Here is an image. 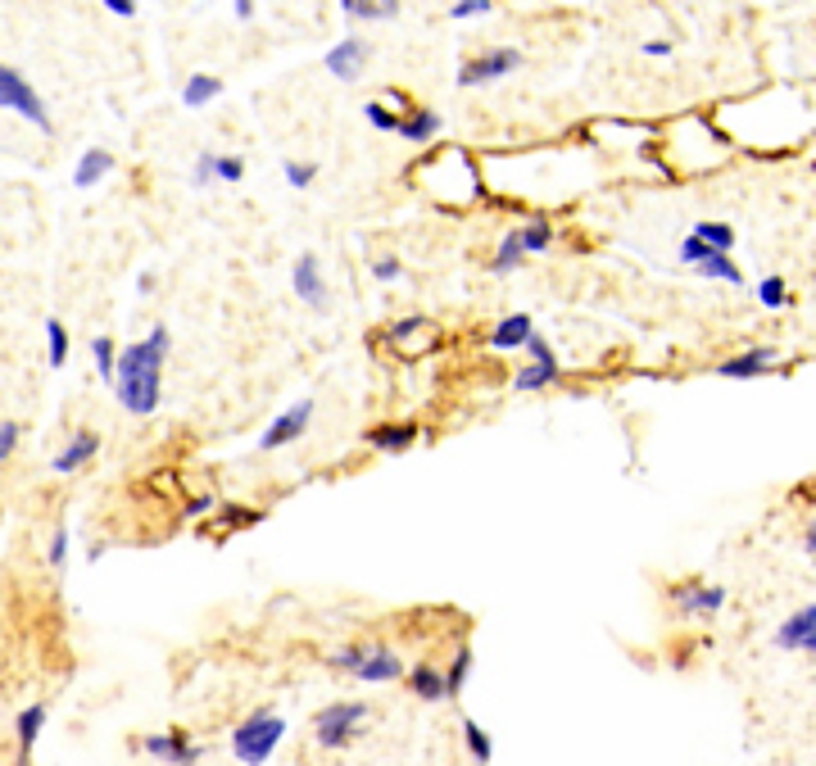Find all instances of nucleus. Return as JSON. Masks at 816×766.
<instances>
[{
	"label": "nucleus",
	"mask_w": 816,
	"mask_h": 766,
	"mask_svg": "<svg viewBox=\"0 0 816 766\" xmlns=\"http://www.w3.org/2000/svg\"><path fill=\"white\" fill-rule=\"evenodd\" d=\"M282 177L291 181L295 191H305V187H314V177H318V164H295V160H286V164H282Z\"/></svg>",
	"instance_id": "473e14b6"
},
{
	"label": "nucleus",
	"mask_w": 816,
	"mask_h": 766,
	"mask_svg": "<svg viewBox=\"0 0 816 766\" xmlns=\"http://www.w3.org/2000/svg\"><path fill=\"white\" fill-rule=\"evenodd\" d=\"M363 721H368V703H331L314 717V740L322 749H345Z\"/></svg>",
	"instance_id": "20e7f679"
},
{
	"label": "nucleus",
	"mask_w": 816,
	"mask_h": 766,
	"mask_svg": "<svg viewBox=\"0 0 816 766\" xmlns=\"http://www.w3.org/2000/svg\"><path fill=\"white\" fill-rule=\"evenodd\" d=\"M282 740H286V717L277 708H255L232 730V757L240 766H263L272 753H277Z\"/></svg>",
	"instance_id": "f03ea898"
},
{
	"label": "nucleus",
	"mask_w": 816,
	"mask_h": 766,
	"mask_svg": "<svg viewBox=\"0 0 816 766\" xmlns=\"http://www.w3.org/2000/svg\"><path fill=\"white\" fill-rule=\"evenodd\" d=\"M232 10H236V19H240V23H246V19H255V5H250V0H236Z\"/></svg>",
	"instance_id": "49530a36"
},
{
	"label": "nucleus",
	"mask_w": 816,
	"mask_h": 766,
	"mask_svg": "<svg viewBox=\"0 0 816 766\" xmlns=\"http://www.w3.org/2000/svg\"><path fill=\"white\" fill-rule=\"evenodd\" d=\"M527 259V250H522V236H518V227H512L504 240H499V255H495V263H490V272L495 278H508L512 268H518Z\"/></svg>",
	"instance_id": "b1692460"
},
{
	"label": "nucleus",
	"mask_w": 816,
	"mask_h": 766,
	"mask_svg": "<svg viewBox=\"0 0 816 766\" xmlns=\"http://www.w3.org/2000/svg\"><path fill=\"white\" fill-rule=\"evenodd\" d=\"M518 236H522V250L527 255H544L554 245V227L544 223V219H535V223H527V227H518Z\"/></svg>",
	"instance_id": "c85d7f7f"
},
{
	"label": "nucleus",
	"mask_w": 816,
	"mask_h": 766,
	"mask_svg": "<svg viewBox=\"0 0 816 766\" xmlns=\"http://www.w3.org/2000/svg\"><path fill=\"white\" fill-rule=\"evenodd\" d=\"M527 350H531V363H554V350H549V341H544V335H531Z\"/></svg>",
	"instance_id": "c03bdc74"
},
{
	"label": "nucleus",
	"mask_w": 816,
	"mask_h": 766,
	"mask_svg": "<svg viewBox=\"0 0 816 766\" xmlns=\"http://www.w3.org/2000/svg\"><path fill=\"white\" fill-rule=\"evenodd\" d=\"M309 422H314V400H299V404L282 409L277 417H272V422L263 426L259 449H282V445H295L299 436L309 432Z\"/></svg>",
	"instance_id": "39448f33"
},
{
	"label": "nucleus",
	"mask_w": 816,
	"mask_h": 766,
	"mask_svg": "<svg viewBox=\"0 0 816 766\" xmlns=\"http://www.w3.org/2000/svg\"><path fill=\"white\" fill-rule=\"evenodd\" d=\"M400 272H404L400 259H377V263H372V278L386 282V286H390V282H400Z\"/></svg>",
	"instance_id": "79ce46f5"
},
{
	"label": "nucleus",
	"mask_w": 816,
	"mask_h": 766,
	"mask_svg": "<svg viewBox=\"0 0 816 766\" xmlns=\"http://www.w3.org/2000/svg\"><path fill=\"white\" fill-rule=\"evenodd\" d=\"M69 563V527H55V540H50V567H64Z\"/></svg>",
	"instance_id": "4c0bfd02"
},
{
	"label": "nucleus",
	"mask_w": 816,
	"mask_h": 766,
	"mask_svg": "<svg viewBox=\"0 0 816 766\" xmlns=\"http://www.w3.org/2000/svg\"><path fill=\"white\" fill-rule=\"evenodd\" d=\"M409 690H413L422 703H445V698H449V694H445L440 667H431V662H417V667L409 671Z\"/></svg>",
	"instance_id": "a211bd4d"
},
{
	"label": "nucleus",
	"mask_w": 816,
	"mask_h": 766,
	"mask_svg": "<svg viewBox=\"0 0 816 766\" xmlns=\"http://www.w3.org/2000/svg\"><path fill=\"white\" fill-rule=\"evenodd\" d=\"M463 740H468V753H472L476 766H490L495 762V740L481 730V721H472V717L463 721Z\"/></svg>",
	"instance_id": "5701e85b"
},
{
	"label": "nucleus",
	"mask_w": 816,
	"mask_h": 766,
	"mask_svg": "<svg viewBox=\"0 0 816 766\" xmlns=\"http://www.w3.org/2000/svg\"><path fill=\"white\" fill-rule=\"evenodd\" d=\"M708 255H717V250H708V245L703 240H694V236H685L681 240V263H689V268H699Z\"/></svg>",
	"instance_id": "f704fd0d"
},
{
	"label": "nucleus",
	"mask_w": 816,
	"mask_h": 766,
	"mask_svg": "<svg viewBox=\"0 0 816 766\" xmlns=\"http://www.w3.org/2000/svg\"><path fill=\"white\" fill-rule=\"evenodd\" d=\"M214 160H218V155H200V160H196V173H191V187H196V191L214 187Z\"/></svg>",
	"instance_id": "c9c22d12"
},
{
	"label": "nucleus",
	"mask_w": 816,
	"mask_h": 766,
	"mask_svg": "<svg viewBox=\"0 0 816 766\" xmlns=\"http://www.w3.org/2000/svg\"><path fill=\"white\" fill-rule=\"evenodd\" d=\"M563 373H558V358L554 363H527L518 377H512V390L518 394H531V390H544V386H554Z\"/></svg>",
	"instance_id": "412c9836"
},
{
	"label": "nucleus",
	"mask_w": 816,
	"mask_h": 766,
	"mask_svg": "<svg viewBox=\"0 0 816 766\" xmlns=\"http://www.w3.org/2000/svg\"><path fill=\"white\" fill-rule=\"evenodd\" d=\"M46 345H50V367L59 373V367L69 363V331L59 318H46Z\"/></svg>",
	"instance_id": "cd10ccee"
},
{
	"label": "nucleus",
	"mask_w": 816,
	"mask_h": 766,
	"mask_svg": "<svg viewBox=\"0 0 816 766\" xmlns=\"http://www.w3.org/2000/svg\"><path fill=\"white\" fill-rule=\"evenodd\" d=\"M776 645L790 649V653H812V649H816V603H812V599L776 631Z\"/></svg>",
	"instance_id": "6e6552de"
},
{
	"label": "nucleus",
	"mask_w": 816,
	"mask_h": 766,
	"mask_svg": "<svg viewBox=\"0 0 816 766\" xmlns=\"http://www.w3.org/2000/svg\"><path fill=\"white\" fill-rule=\"evenodd\" d=\"M363 440L386 449V453H400V449H409L417 440V426L413 422H381V426H368V436H363Z\"/></svg>",
	"instance_id": "f3484780"
},
{
	"label": "nucleus",
	"mask_w": 816,
	"mask_h": 766,
	"mask_svg": "<svg viewBox=\"0 0 816 766\" xmlns=\"http://www.w3.org/2000/svg\"><path fill=\"white\" fill-rule=\"evenodd\" d=\"M114 173V155H109V150H86V155L78 160V168H73V187L78 191H91V187H100V181Z\"/></svg>",
	"instance_id": "dca6fc26"
},
{
	"label": "nucleus",
	"mask_w": 816,
	"mask_h": 766,
	"mask_svg": "<svg viewBox=\"0 0 816 766\" xmlns=\"http://www.w3.org/2000/svg\"><path fill=\"white\" fill-rule=\"evenodd\" d=\"M96 449H100V436H96V432H78V436L69 440V449H59V453L50 458V468H55L59 476H69V472H78L82 463H91V458H96Z\"/></svg>",
	"instance_id": "4468645a"
},
{
	"label": "nucleus",
	"mask_w": 816,
	"mask_h": 766,
	"mask_svg": "<svg viewBox=\"0 0 816 766\" xmlns=\"http://www.w3.org/2000/svg\"><path fill=\"white\" fill-rule=\"evenodd\" d=\"M672 603L685 612V617H712L725 603V586H676Z\"/></svg>",
	"instance_id": "9d476101"
},
{
	"label": "nucleus",
	"mask_w": 816,
	"mask_h": 766,
	"mask_svg": "<svg viewBox=\"0 0 816 766\" xmlns=\"http://www.w3.org/2000/svg\"><path fill=\"white\" fill-rule=\"evenodd\" d=\"M19 449V422H0V463Z\"/></svg>",
	"instance_id": "a19ab883"
},
{
	"label": "nucleus",
	"mask_w": 816,
	"mask_h": 766,
	"mask_svg": "<svg viewBox=\"0 0 816 766\" xmlns=\"http://www.w3.org/2000/svg\"><path fill=\"white\" fill-rule=\"evenodd\" d=\"M240 177H246L240 160H214V181H240Z\"/></svg>",
	"instance_id": "ea45409f"
},
{
	"label": "nucleus",
	"mask_w": 816,
	"mask_h": 766,
	"mask_svg": "<svg viewBox=\"0 0 816 766\" xmlns=\"http://www.w3.org/2000/svg\"><path fill=\"white\" fill-rule=\"evenodd\" d=\"M644 55H672V46H667V42H649Z\"/></svg>",
	"instance_id": "09e8293b"
},
{
	"label": "nucleus",
	"mask_w": 816,
	"mask_h": 766,
	"mask_svg": "<svg viewBox=\"0 0 816 766\" xmlns=\"http://www.w3.org/2000/svg\"><path fill=\"white\" fill-rule=\"evenodd\" d=\"M91 354H96V373H100V381L109 386V381H114V341H109V335H96V341H91Z\"/></svg>",
	"instance_id": "2f4dec72"
},
{
	"label": "nucleus",
	"mask_w": 816,
	"mask_h": 766,
	"mask_svg": "<svg viewBox=\"0 0 816 766\" xmlns=\"http://www.w3.org/2000/svg\"><path fill=\"white\" fill-rule=\"evenodd\" d=\"M440 676H445V694H449V698H459V694H463V685H468V676H472V649L463 645L459 653H453L449 671H440Z\"/></svg>",
	"instance_id": "a878e982"
},
{
	"label": "nucleus",
	"mask_w": 816,
	"mask_h": 766,
	"mask_svg": "<svg viewBox=\"0 0 816 766\" xmlns=\"http://www.w3.org/2000/svg\"><path fill=\"white\" fill-rule=\"evenodd\" d=\"M209 508H214V499H209V495H204V499H196V504L187 508V517H200V512H209Z\"/></svg>",
	"instance_id": "de8ad7c7"
},
{
	"label": "nucleus",
	"mask_w": 816,
	"mask_h": 766,
	"mask_svg": "<svg viewBox=\"0 0 816 766\" xmlns=\"http://www.w3.org/2000/svg\"><path fill=\"white\" fill-rule=\"evenodd\" d=\"M699 278H712V282H725V286H740L744 272H740V263H731V255H708V259L699 263Z\"/></svg>",
	"instance_id": "393cba45"
},
{
	"label": "nucleus",
	"mask_w": 816,
	"mask_h": 766,
	"mask_svg": "<svg viewBox=\"0 0 816 766\" xmlns=\"http://www.w3.org/2000/svg\"><path fill=\"white\" fill-rule=\"evenodd\" d=\"M495 5L490 0H459V5H449V19H476V14H490Z\"/></svg>",
	"instance_id": "e433bc0d"
},
{
	"label": "nucleus",
	"mask_w": 816,
	"mask_h": 766,
	"mask_svg": "<svg viewBox=\"0 0 816 766\" xmlns=\"http://www.w3.org/2000/svg\"><path fill=\"white\" fill-rule=\"evenodd\" d=\"M354 676L368 681V685H386V681H400L404 676V662H400L395 649L372 645V649H363V662L354 667Z\"/></svg>",
	"instance_id": "1a4fd4ad"
},
{
	"label": "nucleus",
	"mask_w": 816,
	"mask_h": 766,
	"mask_svg": "<svg viewBox=\"0 0 816 766\" xmlns=\"http://www.w3.org/2000/svg\"><path fill=\"white\" fill-rule=\"evenodd\" d=\"M105 10L118 14V19H132L137 14V0H105Z\"/></svg>",
	"instance_id": "a18cd8bd"
},
{
	"label": "nucleus",
	"mask_w": 816,
	"mask_h": 766,
	"mask_svg": "<svg viewBox=\"0 0 816 766\" xmlns=\"http://www.w3.org/2000/svg\"><path fill=\"white\" fill-rule=\"evenodd\" d=\"M776 350H767V345H758V350H748V354H735V358H725L721 367H717V377H725V381H753V377H762V373H771L776 367Z\"/></svg>",
	"instance_id": "9b49d317"
},
{
	"label": "nucleus",
	"mask_w": 816,
	"mask_h": 766,
	"mask_svg": "<svg viewBox=\"0 0 816 766\" xmlns=\"http://www.w3.org/2000/svg\"><path fill=\"white\" fill-rule=\"evenodd\" d=\"M46 730V703H33V708H23L19 721H14V734H19V766L33 762V749Z\"/></svg>",
	"instance_id": "2eb2a0df"
},
{
	"label": "nucleus",
	"mask_w": 816,
	"mask_h": 766,
	"mask_svg": "<svg viewBox=\"0 0 816 766\" xmlns=\"http://www.w3.org/2000/svg\"><path fill=\"white\" fill-rule=\"evenodd\" d=\"M263 512H255V508H240V504H227L223 508V522H240V527H250V522H259Z\"/></svg>",
	"instance_id": "37998d69"
},
{
	"label": "nucleus",
	"mask_w": 816,
	"mask_h": 766,
	"mask_svg": "<svg viewBox=\"0 0 816 766\" xmlns=\"http://www.w3.org/2000/svg\"><path fill=\"white\" fill-rule=\"evenodd\" d=\"M758 304H762V309H784V304H790V286H784V278H762Z\"/></svg>",
	"instance_id": "7c9ffc66"
},
{
	"label": "nucleus",
	"mask_w": 816,
	"mask_h": 766,
	"mask_svg": "<svg viewBox=\"0 0 816 766\" xmlns=\"http://www.w3.org/2000/svg\"><path fill=\"white\" fill-rule=\"evenodd\" d=\"M404 141H413V145H422V141H431L436 132H440V114L436 109H413V114H404L400 118V128H395Z\"/></svg>",
	"instance_id": "aec40b11"
},
{
	"label": "nucleus",
	"mask_w": 816,
	"mask_h": 766,
	"mask_svg": "<svg viewBox=\"0 0 816 766\" xmlns=\"http://www.w3.org/2000/svg\"><path fill=\"white\" fill-rule=\"evenodd\" d=\"M341 10L350 19H395V0H381V5H372V0H341Z\"/></svg>",
	"instance_id": "c756f323"
},
{
	"label": "nucleus",
	"mask_w": 816,
	"mask_h": 766,
	"mask_svg": "<svg viewBox=\"0 0 816 766\" xmlns=\"http://www.w3.org/2000/svg\"><path fill=\"white\" fill-rule=\"evenodd\" d=\"M363 649H368V645H350V649H341L336 658H331V667H336V671H350V676H354V667L363 662Z\"/></svg>",
	"instance_id": "58836bf2"
},
{
	"label": "nucleus",
	"mask_w": 816,
	"mask_h": 766,
	"mask_svg": "<svg viewBox=\"0 0 816 766\" xmlns=\"http://www.w3.org/2000/svg\"><path fill=\"white\" fill-rule=\"evenodd\" d=\"M518 64H522V55H518V50L476 55V59H468V64L459 69V86H486V82H499V78H508Z\"/></svg>",
	"instance_id": "423d86ee"
},
{
	"label": "nucleus",
	"mask_w": 816,
	"mask_h": 766,
	"mask_svg": "<svg viewBox=\"0 0 816 766\" xmlns=\"http://www.w3.org/2000/svg\"><path fill=\"white\" fill-rule=\"evenodd\" d=\"M363 59H368V46H363L358 37H345L341 46H331V50H327V69L336 73L341 82H358Z\"/></svg>",
	"instance_id": "ddd939ff"
},
{
	"label": "nucleus",
	"mask_w": 816,
	"mask_h": 766,
	"mask_svg": "<svg viewBox=\"0 0 816 766\" xmlns=\"http://www.w3.org/2000/svg\"><path fill=\"white\" fill-rule=\"evenodd\" d=\"M535 335V327H531V318L527 314H512V318H504L495 331H490V350H518V345H527Z\"/></svg>",
	"instance_id": "6ab92c4d"
},
{
	"label": "nucleus",
	"mask_w": 816,
	"mask_h": 766,
	"mask_svg": "<svg viewBox=\"0 0 816 766\" xmlns=\"http://www.w3.org/2000/svg\"><path fill=\"white\" fill-rule=\"evenodd\" d=\"M295 295L309 304V309H322L327 304V282H322V268H318V255H299L295 263Z\"/></svg>",
	"instance_id": "f8f14e48"
},
{
	"label": "nucleus",
	"mask_w": 816,
	"mask_h": 766,
	"mask_svg": "<svg viewBox=\"0 0 816 766\" xmlns=\"http://www.w3.org/2000/svg\"><path fill=\"white\" fill-rule=\"evenodd\" d=\"M0 109H10V114H19V118H27V122H33L37 132H46V137L55 132V122H50L42 96H37V86L27 82L19 69H10V64H0Z\"/></svg>",
	"instance_id": "7ed1b4c3"
},
{
	"label": "nucleus",
	"mask_w": 816,
	"mask_h": 766,
	"mask_svg": "<svg viewBox=\"0 0 816 766\" xmlns=\"http://www.w3.org/2000/svg\"><path fill=\"white\" fill-rule=\"evenodd\" d=\"M173 350V335L168 327H155L145 341H132L118 350L114 358V394L132 417H150L159 409V394H164V358Z\"/></svg>",
	"instance_id": "f257e3e1"
},
{
	"label": "nucleus",
	"mask_w": 816,
	"mask_h": 766,
	"mask_svg": "<svg viewBox=\"0 0 816 766\" xmlns=\"http://www.w3.org/2000/svg\"><path fill=\"white\" fill-rule=\"evenodd\" d=\"M141 749L155 757V762H168V766H196V762H200V744H191V734H181V730L145 734Z\"/></svg>",
	"instance_id": "0eeeda50"
},
{
	"label": "nucleus",
	"mask_w": 816,
	"mask_h": 766,
	"mask_svg": "<svg viewBox=\"0 0 816 766\" xmlns=\"http://www.w3.org/2000/svg\"><path fill=\"white\" fill-rule=\"evenodd\" d=\"M223 96V82L214 78V73H191V82L181 86V105H191V109H200V105H209V101H218Z\"/></svg>",
	"instance_id": "4be33fe9"
},
{
	"label": "nucleus",
	"mask_w": 816,
	"mask_h": 766,
	"mask_svg": "<svg viewBox=\"0 0 816 766\" xmlns=\"http://www.w3.org/2000/svg\"><path fill=\"white\" fill-rule=\"evenodd\" d=\"M689 236L703 240L708 250H717V255H731V245H735V227H725V223H699Z\"/></svg>",
	"instance_id": "bb28decb"
},
{
	"label": "nucleus",
	"mask_w": 816,
	"mask_h": 766,
	"mask_svg": "<svg viewBox=\"0 0 816 766\" xmlns=\"http://www.w3.org/2000/svg\"><path fill=\"white\" fill-rule=\"evenodd\" d=\"M363 118H368L377 132H395V128H400V114H390V109H386V105H377V101L363 105Z\"/></svg>",
	"instance_id": "72a5a7b5"
}]
</instances>
